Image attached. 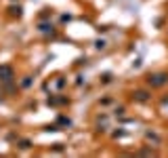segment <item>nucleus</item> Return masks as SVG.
Returning <instances> with one entry per match:
<instances>
[{
    "instance_id": "4",
    "label": "nucleus",
    "mask_w": 168,
    "mask_h": 158,
    "mask_svg": "<svg viewBox=\"0 0 168 158\" xmlns=\"http://www.w3.org/2000/svg\"><path fill=\"white\" fill-rule=\"evenodd\" d=\"M8 11H11V15H17V17H21V8H19V6H11Z\"/></svg>"
},
{
    "instance_id": "1",
    "label": "nucleus",
    "mask_w": 168,
    "mask_h": 158,
    "mask_svg": "<svg viewBox=\"0 0 168 158\" xmlns=\"http://www.w3.org/2000/svg\"><path fill=\"white\" fill-rule=\"evenodd\" d=\"M149 84H151V86H162V84H166L168 82V74H162V72H160V74H153V76H149Z\"/></svg>"
},
{
    "instance_id": "2",
    "label": "nucleus",
    "mask_w": 168,
    "mask_h": 158,
    "mask_svg": "<svg viewBox=\"0 0 168 158\" xmlns=\"http://www.w3.org/2000/svg\"><path fill=\"white\" fill-rule=\"evenodd\" d=\"M13 78V70L8 66H2L0 68V80H11Z\"/></svg>"
},
{
    "instance_id": "3",
    "label": "nucleus",
    "mask_w": 168,
    "mask_h": 158,
    "mask_svg": "<svg viewBox=\"0 0 168 158\" xmlns=\"http://www.w3.org/2000/svg\"><path fill=\"white\" fill-rule=\"evenodd\" d=\"M134 99H137V101H147L149 95H147L145 91H137V93H134Z\"/></svg>"
}]
</instances>
